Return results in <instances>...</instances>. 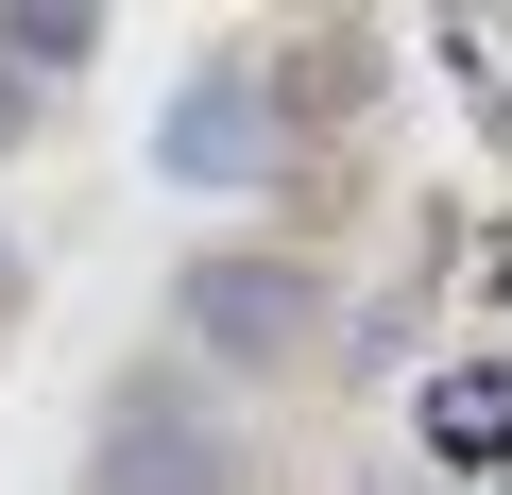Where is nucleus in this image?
<instances>
[{"instance_id":"4","label":"nucleus","mask_w":512,"mask_h":495,"mask_svg":"<svg viewBox=\"0 0 512 495\" xmlns=\"http://www.w3.org/2000/svg\"><path fill=\"white\" fill-rule=\"evenodd\" d=\"M103 52V18H0V86H69Z\"/></svg>"},{"instance_id":"3","label":"nucleus","mask_w":512,"mask_h":495,"mask_svg":"<svg viewBox=\"0 0 512 495\" xmlns=\"http://www.w3.org/2000/svg\"><path fill=\"white\" fill-rule=\"evenodd\" d=\"M171 171H188V188L274 171V86H256V69H205V86H188V120H171Z\"/></svg>"},{"instance_id":"2","label":"nucleus","mask_w":512,"mask_h":495,"mask_svg":"<svg viewBox=\"0 0 512 495\" xmlns=\"http://www.w3.org/2000/svg\"><path fill=\"white\" fill-rule=\"evenodd\" d=\"M171 325H188V359H239V376H291L308 342H325V274L308 257H188V291H171Z\"/></svg>"},{"instance_id":"1","label":"nucleus","mask_w":512,"mask_h":495,"mask_svg":"<svg viewBox=\"0 0 512 495\" xmlns=\"http://www.w3.org/2000/svg\"><path fill=\"white\" fill-rule=\"evenodd\" d=\"M86 495H256V461H239V427L188 376H120L103 444H86Z\"/></svg>"},{"instance_id":"5","label":"nucleus","mask_w":512,"mask_h":495,"mask_svg":"<svg viewBox=\"0 0 512 495\" xmlns=\"http://www.w3.org/2000/svg\"><path fill=\"white\" fill-rule=\"evenodd\" d=\"M18 137H35V103H18V86H0V154H18Z\"/></svg>"}]
</instances>
